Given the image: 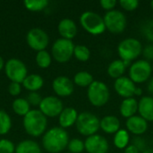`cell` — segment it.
<instances>
[{"label":"cell","instance_id":"obj_1","mask_svg":"<svg viewBox=\"0 0 153 153\" xmlns=\"http://www.w3.org/2000/svg\"><path fill=\"white\" fill-rule=\"evenodd\" d=\"M69 134L65 129L55 126L46 131L42 136V147L48 153L62 152L69 143Z\"/></svg>","mask_w":153,"mask_h":153},{"label":"cell","instance_id":"obj_2","mask_svg":"<svg viewBox=\"0 0 153 153\" xmlns=\"http://www.w3.org/2000/svg\"><path fill=\"white\" fill-rule=\"evenodd\" d=\"M22 126L27 134L31 137H39L47 131L48 117H45L39 109H30V111L23 117Z\"/></svg>","mask_w":153,"mask_h":153},{"label":"cell","instance_id":"obj_3","mask_svg":"<svg viewBox=\"0 0 153 153\" xmlns=\"http://www.w3.org/2000/svg\"><path fill=\"white\" fill-rule=\"evenodd\" d=\"M80 23L88 33L97 36L106 30L103 17L93 11H85L80 16Z\"/></svg>","mask_w":153,"mask_h":153},{"label":"cell","instance_id":"obj_4","mask_svg":"<svg viewBox=\"0 0 153 153\" xmlns=\"http://www.w3.org/2000/svg\"><path fill=\"white\" fill-rule=\"evenodd\" d=\"M87 97L90 103L100 108L105 106L110 99V91L108 85L100 81H94L87 90Z\"/></svg>","mask_w":153,"mask_h":153},{"label":"cell","instance_id":"obj_5","mask_svg":"<svg viewBox=\"0 0 153 153\" xmlns=\"http://www.w3.org/2000/svg\"><path fill=\"white\" fill-rule=\"evenodd\" d=\"M100 120L98 117H96V115L88 111H84L78 115L75 126L80 134L89 137L96 134L100 129Z\"/></svg>","mask_w":153,"mask_h":153},{"label":"cell","instance_id":"obj_6","mask_svg":"<svg viewBox=\"0 0 153 153\" xmlns=\"http://www.w3.org/2000/svg\"><path fill=\"white\" fill-rule=\"evenodd\" d=\"M143 45L137 39L127 38L117 46V53L123 61H134L143 53Z\"/></svg>","mask_w":153,"mask_h":153},{"label":"cell","instance_id":"obj_7","mask_svg":"<svg viewBox=\"0 0 153 153\" xmlns=\"http://www.w3.org/2000/svg\"><path fill=\"white\" fill-rule=\"evenodd\" d=\"M74 44L70 39L63 38L57 39L52 45L51 56L57 63L65 64L68 62L74 56Z\"/></svg>","mask_w":153,"mask_h":153},{"label":"cell","instance_id":"obj_8","mask_svg":"<svg viewBox=\"0 0 153 153\" xmlns=\"http://www.w3.org/2000/svg\"><path fill=\"white\" fill-rule=\"evenodd\" d=\"M152 69V65L149 61L139 59L129 67V78L134 83H143L150 79Z\"/></svg>","mask_w":153,"mask_h":153},{"label":"cell","instance_id":"obj_9","mask_svg":"<svg viewBox=\"0 0 153 153\" xmlns=\"http://www.w3.org/2000/svg\"><path fill=\"white\" fill-rule=\"evenodd\" d=\"M4 73L11 82L22 83L28 75L25 64L18 58H11L4 65Z\"/></svg>","mask_w":153,"mask_h":153},{"label":"cell","instance_id":"obj_10","mask_svg":"<svg viewBox=\"0 0 153 153\" xmlns=\"http://www.w3.org/2000/svg\"><path fill=\"white\" fill-rule=\"evenodd\" d=\"M106 30L114 34L122 33L126 28V17L119 10L114 9L112 11L107 12L103 17Z\"/></svg>","mask_w":153,"mask_h":153},{"label":"cell","instance_id":"obj_11","mask_svg":"<svg viewBox=\"0 0 153 153\" xmlns=\"http://www.w3.org/2000/svg\"><path fill=\"white\" fill-rule=\"evenodd\" d=\"M26 42L31 49L39 52L46 50L49 43V37L44 30L40 28H32L26 35Z\"/></svg>","mask_w":153,"mask_h":153},{"label":"cell","instance_id":"obj_12","mask_svg":"<svg viewBox=\"0 0 153 153\" xmlns=\"http://www.w3.org/2000/svg\"><path fill=\"white\" fill-rule=\"evenodd\" d=\"M39 111L47 117H59L64 109L62 100L56 96H48L42 99L39 106Z\"/></svg>","mask_w":153,"mask_h":153},{"label":"cell","instance_id":"obj_13","mask_svg":"<svg viewBox=\"0 0 153 153\" xmlns=\"http://www.w3.org/2000/svg\"><path fill=\"white\" fill-rule=\"evenodd\" d=\"M84 146L88 153H108L109 150L108 140L97 134L87 137L84 141Z\"/></svg>","mask_w":153,"mask_h":153},{"label":"cell","instance_id":"obj_14","mask_svg":"<svg viewBox=\"0 0 153 153\" xmlns=\"http://www.w3.org/2000/svg\"><path fill=\"white\" fill-rule=\"evenodd\" d=\"M52 89L58 97H69L74 93V82L67 76L60 75L52 82Z\"/></svg>","mask_w":153,"mask_h":153},{"label":"cell","instance_id":"obj_15","mask_svg":"<svg viewBox=\"0 0 153 153\" xmlns=\"http://www.w3.org/2000/svg\"><path fill=\"white\" fill-rule=\"evenodd\" d=\"M114 89L120 97L124 99H128L133 98L134 96L136 85L129 77L122 76L115 80Z\"/></svg>","mask_w":153,"mask_h":153},{"label":"cell","instance_id":"obj_16","mask_svg":"<svg viewBox=\"0 0 153 153\" xmlns=\"http://www.w3.org/2000/svg\"><path fill=\"white\" fill-rule=\"evenodd\" d=\"M126 126L129 133L140 136L145 134L148 130V122L142 117L135 115L126 120Z\"/></svg>","mask_w":153,"mask_h":153},{"label":"cell","instance_id":"obj_17","mask_svg":"<svg viewBox=\"0 0 153 153\" xmlns=\"http://www.w3.org/2000/svg\"><path fill=\"white\" fill-rule=\"evenodd\" d=\"M57 30L61 38L72 40L76 36L78 30L74 20L70 18H64L59 22L57 25Z\"/></svg>","mask_w":153,"mask_h":153},{"label":"cell","instance_id":"obj_18","mask_svg":"<svg viewBox=\"0 0 153 153\" xmlns=\"http://www.w3.org/2000/svg\"><path fill=\"white\" fill-rule=\"evenodd\" d=\"M78 112L72 107L64 108L63 111L58 117V123L61 128L66 129L75 125L78 118Z\"/></svg>","mask_w":153,"mask_h":153},{"label":"cell","instance_id":"obj_19","mask_svg":"<svg viewBox=\"0 0 153 153\" xmlns=\"http://www.w3.org/2000/svg\"><path fill=\"white\" fill-rule=\"evenodd\" d=\"M139 116L144 118L147 122L153 121V97L143 96L138 101Z\"/></svg>","mask_w":153,"mask_h":153},{"label":"cell","instance_id":"obj_20","mask_svg":"<svg viewBox=\"0 0 153 153\" xmlns=\"http://www.w3.org/2000/svg\"><path fill=\"white\" fill-rule=\"evenodd\" d=\"M120 121L116 116L108 115L100 119V129L108 134H115L120 128Z\"/></svg>","mask_w":153,"mask_h":153},{"label":"cell","instance_id":"obj_21","mask_svg":"<svg viewBox=\"0 0 153 153\" xmlns=\"http://www.w3.org/2000/svg\"><path fill=\"white\" fill-rule=\"evenodd\" d=\"M119 112L120 115L126 119L135 116L138 112V100L134 97L124 99L120 104Z\"/></svg>","mask_w":153,"mask_h":153},{"label":"cell","instance_id":"obj_22","mask_svg":"<svg viewBox=\"0 0 153 153\" xmlns=\"http://www.w3.org/2000/svg\"><path fill=\"white\" fill-rule=\"evenodd\" d=\"M22 85L30 92H38V91L40 90L44 85V79L39 74H28L22 82Z\"/></svg>","mask_w":153,"mask_h":153},{"label":"cell","instance_id":"obj_23","mask_svg":"<svg viewBox=\"0 0 153 153\" xmlns=\"http://www.w3.org/2000/svg\"><path fill=\"white\" fill-rule=\"evenodd\" d=\"M14 153H42L39 144L33 140H23L15 146Z\"/></svg>","mask_w":153,"mask_h":153},{"label":"cell","instance_id":"obj_24","mask_svg":"<svg viewBox=\"0 0 153 153\" xmlns=\"http://www.w3.org/2000/svg\"><path fill=\"white\" fill-rule=\"evenodd\" d=\"M126 69V67L124 62L121 59H117L108 65L107 73L111 78L117 80V79L124 76L123 74H125Z\"/></svg>","mask_w":153,"mask_h":153},{"label":"cell","instance_id":"obj_25","mask_svg":"<svg viewBox=\"0 0 153 153\" xmlns=\"http://www.w3.org/2000/svg\"><path fill=\"white\" fill-rule=\"evenodd\" d=\"M129 142L130 134L129 132L126 129H120L114 134L113 143L115 147H117L119 150H125L129 145Z\"/></svg>","mask_w":153,"mask_h":153},{"label":"cell","instance_id":"obj_26","mask_svg":"<svg viewBox=\"0 0 153 153\" xmlns=\"http://www.w3.org/2000/svg\"><path fill=\"white\" fill-rule=\"evenodd\" d=\"M12 108L13 112L20 117L26 116L30 111V105L24 98H17L12 103Z\"/></svg>","mask_w":153,"mask_h":153},{"label":"cell","instance_id":"obj_27","mask_svg":"<svg viewBox=\"0 0 153 153\" xmlns=\"http://www.w3.org/2000/svg\"><path fill=\"white\" fill-rule=\"evenodd\" d=\"M94 82L93 76L87 71H80L74 76V83L82 88H88Z\"/></svg>","mask_w":153,"mask_h":153},{"label":"cell","instance_id":"obj_28","mask_svg":"<svg viewBox=\"0 0 153 153\" xmlns=\"http://www.w3.org/2000/svg\"><path fill=\"white\" fill-rule=\"evenodd\" d=\"M35 61H36L37 65L39 68L46 69V68L49 67L50 65H51L52 56L47 50H42V51L37 52V55H36V57H35Z\"/></svg>","mask_w":153,"mask_h":153},{"label":"cell","instance_id":"obj_29","mask_svg":"<svg viewBox=\"0 0 153 153\" xmlns=\"http://www.w3.org/2000/svg\"><path fill=\"white\" fill-rule=\"evenodd\" d=\"M24 7L30 12H40L48 5V0H26L23 2Z\"/></svg>","mask_w":153,"mask_h":153},{"label":"cell","instance_id":"obj_30","mask_svg":"<svg viewBox=\"0 0 153 153\" xmlns=\"http://www.w3.org/2000/svg\"><path fill=\"white\" fill-rule=\"evenodd\" d=\"M12 128V119L7 112L0 110V135L7 134Z\"/></svg>","mask_w":153,"mask_h":153},{"label":"cell","instance_id":"obj_31","mask_svg":"<svg viewBox=\"0 0 153 153\" xmlns=\"http://www.w3.org/2000/svg\"><path fill=\"white\" fill-rule=\"evenodd\" d=\"M74 57L81 62H86L91 57V51L88 47L84 45H76L74 50Z\"/></svg>","mask_w":153,"mask_h":153},{"label":"cell","instance_id":"obj_32","mask_svg":"<svg viewBox=\"0 0 153 153\" xmlns=\"http://www.w3.org/2000/svg\"><path fill=\"white\" fill-rule=\"evenodd\" d=\"M70 153H82L85 151L84 142L78 138H74L69 141L68 146H67Z\"/></svg>","mask_w":153,"mask_h":153},{"label":"cell","instance_id":"obj_33","mask_svg":"<svg viewBox=\"0 0 153 153\" xmlns=\"http://www.w3.org/2000/svg\"><path fill=\"white\" fill-rule=\"evenodd\" d=\"M142 32L143 36L151 42H153V19L146 21L142 26Z\"/></svg>","mask_w":153,"mask_h":153},{"label":"cell","instance_id":"obj_34","mask_svg":"<svg viewBox=\"0 0 153 153\" xmlns=\"http://www.w3.org/2000/svg\"><path fill=\"white\" fill-rule=\"evenodd\" d=\"M15 145L8 139H0V153H14Z\"/></svg>","mask_w":153,"mask_h":153},{"label":"cell","instance_id":"obj_35","mask_svg":"<svg viewBox=\"0 0 153 153\" xmlns=\"http://www.w3.org/2000/svg\"><path fill=\"white\" fill-rule=\"evenodd\" d=\"M120 6L128 12L134 11L139 6V1L138 0H120L119 1Z\"/></svg>","mask_w":153,"mask_h":153},{"label":"cell","instance_id":"obj_36","mask_svg":"<svg viewBox=\"0 0 153 153\" xmlns=\"http://www.w3.org/2000/svg\"><path fill=\"white\" fill-rule=\"evenodd\" d=\"M26 100L30 106H38L39 107L42 100V98L38 92H29Z\"/></svg>","mask_w":153,"mask_h":153},{"label":"cell","instance_id":"obj_37","mask_svg":"<svg viewBox=\"0 0 153 153\" xmlns=\"http://www.w3.org/2000/svg\"><path fill=\"white\" fill-rule=\"evenodd\" d=\"M22 83H18V82H11L9 84V87H8V91L10 93V95L13 96V97H16L18 96L21 91H22Z\"/></svg>","mask_w":153,"mask_h":153},{"label":"cell","instance_id":"obj_38","mask_svg":"<svg viewBox=\"0 0 153 153\" xmlns=\"http://www.w3.org/2000/svg\"><path fill=\"white\" fill-rule=\"evenodd\" d=\"M132 144L134 145L139 150L140 152H143L146 150V142L141 136H136L135 138H134Z\"/></svg>","mask_w":153,"mask_h":153},{"label":"cell","instance_id":"obj_39","mask_svg":"<svg viewBox=\"0 0 153 153\" xmlns=\"http://www.w3.org/2000/svg\"><path fill=\"white\" fill-rule=\"evenodd\" d=\"M117 2L116 0H100V4L102 7V9L106 10L107 12L112 11L115 9Z\"/></svg>","mask_w":153,"mask_h":153},{"label":"cell","instance_id":"obj_40","mask_svg":"<svg viewBox=\"0 0 153 153\" xmlns=\"http://www.w3.org/2000/svg\"><path fill=\"white\" fill-rule=\"evenodd\" d=\"M145 58V60H152L153 61V45L150 44L147 45L143 48V53H142Z\"/></svg>","mask_w":153,"mask_h":153},{"label":"cell","instance_id":"obj_41","mask_svg":"<svg viewBox=\"0 0 153 153\" xmlns=\"http://www.w3.org/2000/svg\"><path fill=\"white\" fill-rule=\"evenodd\" d=\"M124 153H140L139 150L133 144H129L126 149Z\"/></svg>","mask_w":153,"mask_h":153},{"label":"cell","instance_id":"obj_42","mask_svg":"<svg viewBox=\"0 0 153 153\" xmlns=\"http://www.w3.org/2000/svg\"><path fill=\"white\" fill-rule=\"evenodd\" d=\"M148 91H149V92L152 95L153 97V78L151 79V81L148 83Z\"/></svg>","mask_w":153,"mask_h":153},{"label":"cell","instance_id":"obj_43","mask_svg":"<svg viewBox=\"0 0 153 153\" xmlns=\"http://www.w3.org/2000/svg\"><path fill=\"white\" fill-rule=\"evenodd\" d=\"M134 95H135V96H142V95H143V90H142L141 88L136 87L135 91H134Z\"/></svg>","mask_w":153,"mask_h":153},{"label":"cell","instance_id":"obj_44","mask_svg":"<svg viewBox=\"0 0 153 153\" xmlns=\"http://www.w3.org/2000/svg\"><path fill=\"white\" fill-rule=\"evenodd\" d=\"M4 65H5V63H4V61L3 57L0 56V71H1L3 68H4Z\"/></svg>","mask_w":153,"mask_h":153},{"label":"cell","instance_id":"obj_45","mask_svg":"<svg viewBox=\"0 0 153 153\" xmlns=\"http://www.w3.org/2000/svg\"><path fill=\"white\" fill-rule=\"evenodd\" d=\"M142 153H153V149H146L144 152H143Z\"/></svg>","mask_w":153,"mask_h":153},{"label":"cell","instance_id":"obj_46","mask_svg":"<svg viewBox=\"0 0 153 153\" xmlns=\"http://www.w3.org/2000/svg\"><path fill=\"white\" fill-rule=\"evenodd\" d=\"M151 7H152V9L153 10V0L151 2Z\"/></svg>","mask_w":153,"mask_h":153},{"label":"cell","instance_id":"obj_47","mask_svg":"<svg viewBox=\"0 0 153 153\" xmlns=\"http://www.w3.org/2000/svg\"><path fill=\"white\" fill-rule=\"evenodd\" d=\"M152 68H153V64H152Z\"/></svg>","mask_w":153,"mask_h":153},{"label":"cell","instance_id":"obj_48","mask_svg":"<svg viewBox=\"0 0 153 153\" xmlns=\"http://www.w3.org/2000/svg\"><path fill=\"white\" fill-rule=\"evenodd\" d=\"M68 153H70V152H68Z\"/></svg>","mask_w":153,"mask_h":153}]
</instances>
